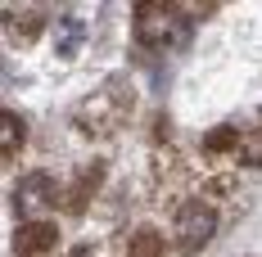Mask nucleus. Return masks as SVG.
I'll use <instances>...</instances> for the list:
<instances>
[{
  "label": "nucleus",
  "mask_w": 262,
  "mask_h": 257,
  "mask_svg": "<svg viewBox=\"0 0 262 257\" xmlns=\"http://www.w3.org/2000/svg\"><path fill=\"white\" fill-rule=\"evenodd\" d=\"M212 235H217V212H212L208 203L194 199V203H185L181 212H177V248H181V253H199Z\"/></svg>",
  "instance_id": "nucleus-1"
},
{
  "label": "nucleus",
  "mask_w": 262,
  "mask_h": 257,
  "mask_svg": "<svg viewBox=\"0 0 262 257\" xmlns=\"http://www.w3.org/2000/svg\"><path fill=\"white\" fill-rule=\"evenodd\" d=\"M50 190H54V180L46 176V172H36V176H23V180H18V194H14L18 212H36V207H46V203L54 199Z\"/></svg>",
  "instance_id": "nucleus-2"
},
{
  "label": "nucleus",
  "mask_w": 262,
  "mask_h": 257,
  "mask_svg": "<svg viewBox=\"0 0 262 257\" xmlns=\"http://www.w3.org/2000/svg\"><path fill=\"white\" fill-rule=\"evenodd\" d=\"M54 226H46V221H27L23 230H18V248L23 253H46V248H54Z\"/></svg>",
  "instance_id": "nucleus-3"
},
{
  "label": "nucleus",
  "mask_w": 262,
  "mask_h": 257,
  "mask_svg": "<svg viewBox=\"0 0 262 257\" xmlns=\"http://www.w3.org/2000/svg\"><path fill=\"white\" fill-rule=\"evenodd\" d=\"M0 127H5V158H14L18 145H23V118H18V113H5Z\"/></svg>",
  "instance_id": "nucleus-4"
},
{
  "label": "nucleus",
  "mask_w": 262,
  "mask_h": 257,
  "mask_svg": "<svg viewBox=\"0 0 262 257\" xmlns=\"http://www.w3.org/2000/svg\"><path fill=\"white\" fill-rule=\"evenodd\" d=\"M131 257H163V239L154 230H140L131 239Z\"/></svg>",
  "instance_id": "nucleus-5"
},
{
  "label": "nucleus",
  "mask_w": 262,
  "mask_h": 257,
  "mask_svg": "<svg viewBox=\"0 0 262 257\" xmlns=\"http://www.w3.org/2000/svg\"><path fill=\"white\" fill-rule=\"evenodd\" d=\"M9 27H14V32L23 36V41H32V36H36V32L46 27V18H36V14H32V18H18V14H9Z\"/></svg>",
  "instance_id": "nucleus-6"
}]
</instances>
